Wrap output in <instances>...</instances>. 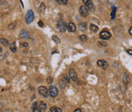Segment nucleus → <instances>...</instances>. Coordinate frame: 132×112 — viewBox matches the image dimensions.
Segmentation results:
<instances>
[{
    "label": "nucleus",
    "instance_id": "nucleus-27",
    "mask_svg": "<svg viewBox=\"0 0 132 112\" xmlns=\"http://www.w3.org/2000/svg\"><path fill=\"white\" fill-rule=\"evenodd\" d=\"M41 7H42V8L44 7V3H42V4H41ZM40 10L41 11V12H43V9H40Z\"/></svg>",
    "mask_w": 132,
    "mask_h": 112
},
{
    "label": "nucleus",
    "instance_id": "nucleus-17",
    "mask_svg": "<svg viewBox=\"0 0 132 112\" xmlns=\"http://www.w3.org/2000/svg\"><path fill=\"white\" fill-rule=\"evenodd\" d=\"M90 30L93 32H97L99 31V28L95 25H90Z\"/></svg>",
    "mask_w": 132,
    "mask_h": 112
},
{
    "label": "nucleus",
    "instance_id": "nucleus-10",
    "mask_svg": "<svg viewBox=\"0 0 132 112\" xmlns=\"http://www.w3.org/2000/svg\"><path fill=\"white\" fill-rule=\"evenodd\" d=\"M47 109V105L43 102H40L38 103V110H39V112L41 111H44Z\"/></svg>",
    "mask_w": 132,
    "mask_h": 112
},
{
    "label": "nucleus",
    "instance_id": "nucleus-30",
    "mask_svg": "<svg viewBox=\"0 0 132 112\" xmlns=\"http://www.w3.org/2000/svg\"><path fill=\"white\" fill-rule=\"evenodd\" d=\"M1 51H2V49H1V48H0V52H1Z\"/></svg>",
    "mask_w": 132,
    "mask_h": 112
},
{
    "label": "nucleus",
    "instance_id": "nucleus-8",
    "mask_svg": "<svg viewBox=\"0 0 132 112\" xmlns=\"http://www.w3.org/2000/svg\"><path fill=\"white\" fill-rule=\"evenodd\" d=\"M97 65L103 69H106L107 67H108V62L106 61V60H99L98 62H97Z\"/></svg>",
    "mask_w": 132,
    "mask_h": 112
},
{
    "label": "nucleus",
    "instance_id": "nucleus-6",
    "mask_svg": "<svg viewBox=\"0 0 132 112\" xmlns=\"http://www.w3.org/2000/svg\"><path fill=\"white\" fill-rule=\"evenodd\" d=\"M67 26L66 25V23L63 21H60L57 24V28L59 29L60 32H65L67 30Z\"/></svg>",
    "mask_w": 132,
    "mask_h": 112
},
{
    "label": "nucleus",
    "instance_id": "nucleus-28",
    "mask_svg": "<svg viewBox=\"0 0 132 112\" xmlns=\"http://www.w3.org/2000/svg\"><path fill=\"white\" fill-rule=\"evenodd\" d=\"M129 33H130V34L131 35V34H132V28H131V27L130 28V30H129Z\"/></svg>",
    "mask_w": 132,
    "mask_h": 112
},
{
    "label": "nucleus",
    "instance_id": "nucleus-16",
    "mask_svg": "<svg viewBox=\"0 0 132 112\" xmlns=\"http://www.w3.org/2000/svg\"><path fill=\"white\" fill-rule=\"evenodd\" d=\"M123 81H124V82H125V83H128V82H130L129 76H128V75L127 74V73H125V74L123 76Z\"/></svg>",
    "mask_w": 132,
    "mask_h": 112
},
{
    "label": "nucleus",
    "instance_id": "nucleus-9",
    "mask_svg": "<svg viewBox=\"0 0 132 112\" xmlns=\"http://www.w3.org/2000/svg\"><path fill=\"white\" fill-rule=\"evenodd\" d=\"M69 77H70V78L73 81H76L77 80V74H76V71L73 69H69Z\"/></svg>",
    "mask_w": 132,
    "mask_h": 112
},
{
    "label": "nucleus",
    "instance_id": "nucleus-22",
    "mask_svg": "<svg viewBox=\"0 0 132 112\" xmlns=\"http://www.w3.org/2000/svg\"><path fill=\"white\" fill-rule=\"evenodd\" d=\"M52 39H53V41L55 42L56 44H60V38L58 37L57 36H56V35H53V37H52Z\"/></svg>",
    "mask_w": 132,
    "mask_h": 112
},
{
    "label": "nucleus",
    "instance_id": "nucleus-24",
    "mask_svg": "<svg viewBox=\"0 0 132 112\" xmlns=\"http://www.w3.org/2000/svg\"><path fill=\"white\" fill-rule=\"evenodd\" d=\"M47 82H48V83H49V84L52 83V82H53V78H52V77H48V78L47 79Z\"/></svg>",
    "mask_w": 132,
    "mask_h": 112
},
{
    "label": "nucleus",
    "instance_id": "nucleus-7",
    "mask_svg": "<svg viewBox=\"0 0 132 112\" xmlns=\"http://www.w3.org/2000/svg\"><path fill=\"white\" fill-rule=\"evenodd\" d=\"M79 14L81 16L83 17H86L89 15V10L85 5H82L79 8Z\"/></svg>",
    "mask_w": 132,
    "mask_h": 112
},
{
    "label": "nucleus",
    "instance_id": "nucleus-3",
    "mask_svg": "<svg viewBox=\"0 0 132 112\" xmlns=\"http://www.w3.org/2000/svg\"><path fill=\"white\" fill-rule=\"evenodd\" d=\"M111 34L108 31L106 30H103L102 31L100 32L99 34V37L101 39H102V40H108V39H109V38L111 37Z\"/></svg>",
    "mask_w": 132,
    "mask_h": 112
},
{
    "label": "nucleus",
    "instance_id": "nucleus-15",
    "mask_svg": "<svg viewBox=\"0 0 132 112\" xmlns=\"http://www.w3.org/2000/svg\"><path fill=\"white\" fill-rule=\"evenodd\" d=\"M50 112H62L63 110L58 107H52L51 108H50Z\"/></svg>",
    "mask_w": 132,
    "mask_h": 112
},
{
    "label": "nucleus",
    "instance_id": "nucleus-29",
    "mask_svg": "<svg viewBox=\"0 0 132 112\" xmlns=\"http://www.w3.org/2000/svg\"><path fill=\"white\" fill-rule=\"evenodd\" d=\"M127 53H130V55H131V53H132V51H131V50H130V51H127Z\"/></svg>",
    "mask_w": 132,
    "mask_h": 112
},
{
    "label": "nucleus",
    "instance_id": "nucleus-23",
    "mask_svg": "<svg viewBox=\"0 0 132 112\" xmlns=\"http://www.w3.org/2000/svg\"><path fill=\"white\" fill-rule=\"evenodd\" d=\"M79 39H80V41H82L83 42H86L87 41V36L85 35V34H83V35H81L79 37Z\"/></svg>",
    "mask_w": 132,
    "mask_h": 112
},
{
    "label": "nucleus",
    "instance_id": "nucleus-12",
    "mask_svg": "<svg viewBox=\"0 0 132 112\" xmlns=\"http://www.w3.org/2000/svg\"><path fill=\"white\" fill-rule=\"evenodd\" d=\"M116 11H117V8H116L115 6H112L111 7V18L112 20L115 19V18Z\"/></svg>",
    "mask_w": 132,
    "mask_h": 112
},
{
    "label": "nucleus",
    "instance_id": "nucleus-20",
    "mask_svg": "<svg viewBox=\"0 0 132 112\" xmlns=\"http://www.w3.org/2000/svg\"><path fill=\"white\" fill-rule=\"evenodd\" d=\"M0 43L3 44L4 46H8L9 44V41H8L6 39H4V38H1V39H0Z\"/></svg>",
    "mask_w": 132,
    "mask_h": 112
},
{
    "label": "nucleus",
    "instance_id": "nucleus-26",
    "mask_svg": "<svg viewBox=\"0 0 132 112\" xmlns=\"http://www.w3.org/2000/svg\"><path fill=\"white\" fill-rule=\"evenodd\" d=\"M81 111H82V110L79 109V108H78V109L75 110V112H81Z\"/></svg>",
    "mask_w": 132,
    "mask_h": 112
},
{
    "label": "nucleus",
    "instance_id": "nucleus-5",
    "mask_svg": "<svg viewBox=\"0 0 132 112\" xmlns=\"http://www.w3.org/2000/svg\"><path fill=\"white\" fill-rule=\"evenodd\" d=\"M58 95V90L56 86H50L49 88V95H50L51 97H56Z\"/></svg>",
    "mask_w": 132,
    "mask_h": 112
},
{
    "label": "nucleus",
    "instance_id": "nucleus-2",
    "mask_svg": "<svg viewBox=\"0 0 132 112\" xmlns=\"http://www.w3.org/2000/svg\"><path fill=\"white\" fill-rule=\"evenodd\" d=\"M38 92L39 94L42 96H44L45 98H48L49 96V91L48 89L44 86H40L38 88Z\"/></svg>",
    "mask_w": 132,
    "mask_h": 112
},
{
    "label": "nucleus",
    "instance_id": "nucleus-21",
    "mask_svg": "<svg viewBox=\"0 0 132 112\" xmlns=\"http://www.w3.org/2000/svg\"><path fill=\"white\" fill-rule=\"evenodd\" d=\"M87 28V25L86 23H82V24L79 25V29L81 31H86Z\"/></svg>",
    "mask_w": 132,
    "mask_h": 112
},
{
    "label": "nucleus",
    "instance_id": "nucleus-19",
    "mask_svg": "<svg viewBox=\"0 0 132 112\" xmlns=\"http://www.w3.org/2000/svg\"><path fill=\"white\" fill-rule=\"evenodd\" d=\"M55 1L60 5H67L68 3V0H55Z\"/></svg>",
    "mask_w": 132,
    "mask_h": 112
},
{
    "label": "nucleus",
    "instance_id": "nucleus-4",
    "mask_svg": "<svg viewBox=\"0 0 132 112\" xmlns=\"http://www.w3.org/2000/svg\"><path fill=\"white\" fill-rule=\"evenodd\" d=\"M83 3L85 4V6H86L89 11H94L95 10V8H94V5H93L92 2L91 0H83Z\"/></svg>",
    "mask_w": 132,
    "mask_h": 112
},
{
    "label": "nucleus",
    "instance_id": "nucleus-11",
    "mask_svg": "<svg viewBox=\"0 0 132 112\" xmlns=\"http://www.w3.org/2000/svg\"><path fill=\"white\" fill-rule=\"evenodd\" d=\"M76 27L75 24H73V22L69 23L67 28V29H68V31L69 32H75L76 31Z\"/></svg>",
    "mask_w": 132,
    "mask_h": 112
},
{
    "label": "nucleus",
    "instance_id": "nucleus-13",
    "mask_svg": "<svg viewBox=\"0 0 132 112\" xmlns=\"http://www.w3.org/2000/svg\"><path fill=\"white\" fill-rule=\"evenodd\" d=\"M20 36L22 38H28V36H29V34H28V31H26L25 30H22L21 31V33H20Z\"/></svg>",
    "mask_w": 132,
    "mask_h": 112
},
{
    "label": "nucleus",
    "instance_id": "nucleus-1",
    "mask_svg": "<svg viewBox=\"0 0 132 112\" xmlns=\"http://www.w3.org/2000/svg\"><path fill=\"white\" fill-rule=\"evenodd\" d=\"M34 19V15L32 10H28L25 15V21L27 24H31Z\"/></svg>",
    "mask_w": 132,
    "mask_h": 112
},
{
    "label": "nucleus",
    "instance_id": "nucleus-25",
    "mask_svg": "<svg viewBox=\"0 0 132 112\" xmlns=\"http://www.w3.org/2000/svg\"><path fill=\"white\" fill-rule=\"evenodd\" d=\"M38 25H39L41 28H43L44 27V24H43V22H42L41 21H38Z\"/></svg>",
    "mask_w": 132,
    "mask_h": 112
},
{
    "label": "nucleus",
    "instance_id": "nucleus-18",
    "mask_svg": "<svg viewBox=\"0 0 132 112\" xmlns=\"http://www.w3.org/2000/svg\"><path fill=\"white\" fill-rule=\"evenodd\" d=\"M10 49H11V51H12L13 53H15V52L17 51L16 46H15V42H13V43L10 45Z\"/></svg>",
    "mask_w": 132,
    "mask_h": 112
},
{
    "label": "nucleus",
    "instance_id": "nucleus-14",
    "mask_svg": "<svg viewBox=\"0 0 132 112\" xmlns=\"http://www.w3.org/2000/svg\"><path fill=\"white\" fill-rule=\"evenodd\" d=\"M32 111L34 112H39L38 110V102H34L32 105Z\"/></svg>",
    "mask_w": 132,
    "mask_h": 112
}]
</instances>
